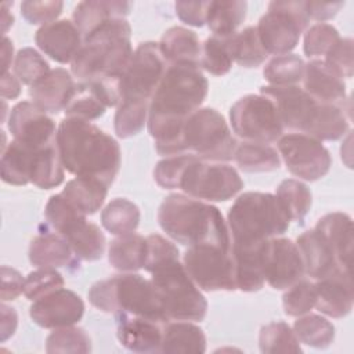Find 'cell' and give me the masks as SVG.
<instances>
[{
    "label": "cell",
    "instance_id": "obj_37",
    "mask_svg": "<svg viewBox=\"0 0 354 354\" xmlns=\"http://www.w3.org/2000/svg\"><path fill=\"white\" fill-rule=\"evenodd\" d=\"M65 167L62 165L58 145L53 144L37 149L30 169V183L41 189H51L62 184Z\"/></svg>",
    "mask_w": 354,
    "mask_h": 354
},
{
    "label": "cell",
    "instance_id": "obj_3",
    "mask_svg": "<svg viewBox=\"0 0 354 354\" xmlns=\"http://www.w3.org/2000/svg\"><path fill=\"white\" fill-rule=\"evenodd\" d=\"M158 223L166 235L180 245L231 248L230 228L221 212L205 201L170 194L159 206Z\"/></svg>",
    "mask_w": 354,
    "mask_h": 354
},
{
    "label": "cell",
    "instance_id": "obj_13",
    "mask_svg": "<svg viewBox=\"0 0 354 354\" xmlns=\"http://www.w3.org/2000/svg\"><path fill=\"white\" fill-rule=\"evenodd\" d=\"M167 62L163 58L159 44L144 41L137 46L126 68L119 75V86L123 100H147L155 93Z\"/></svg>",
    "mask_w": 354,
    "mask_h": 354
},
{
    "label": "cell",
    "instance_id": "obj_10",
    "mask_svg": "<svg viewBox=\"0 0 354 354\" xmlns=\"http://www.w3.org/2000/svg\"><path fill=\"white\" fill-rule=\"evenodd\" d=\"M232 131L242 141L271 144L283 136V124L274 102L263 94H248L230 108Z\"/></svg>",
    "mask_w": 354,
    "mask_h": 354
},
{
    "label": "cell",
    "instance_id": "obj_48",
    "mask_svg": "<svg viewBox=\"0 0 354 354\" xmlns=\"http://www.w3.org/2000/svg\"><path fill=\"white\" fill-rule=\"evenodd\" d=\"M12 71L21 83L32 86L43 76H46L51 69L48 62L37 50L32 47H24L15 54Z\"/></svg>",
    "mask_w": 354,
    "mask_h": 354
},
{
    "label": "cell",
    "instance_id": "obj_15",
    "mask_svg": "<svg viewBox=\"0 0 354 354\" xmlns=\"http://www.w3.org/2000/svg\"><path fill=\"white\" fill-rule=\"evenodd\" d=\"M260 94L268 97L279 115L285 129L306 134L317 115V102L303 87L299 86H263Z\"/></svg>",
    "mask_w": 354,
    "mask_h": 354
},
{
    "label": "cell",
    "instance_id": "obj_29",
    "mask_svg": "<svg viewBox=\"0 0 354 354\" xmlns=\"http://www.w3.org/2000/svg\"><path fill=\"white\" fill-rule=\"evenodd\" d=\"M159 50L167 64H198L202 44L198 35L184 26H171L160 37Z\"/></svg>",
    "mask_w": 354,
    "mask_h": 354
},
{
    "label": "cell",
    "instance_id": "obj_47",
    "mask_svg": "<svg viewBox=\"0 0 354 354\" xmlns=\"http://www.w3.org/2000/svg\"><path fill=\"white\" fill-rule=\"evenodd\" d=\"M46 351L87 354L91 351V339L83 328L75 325L55 328L46 339Z\"/></svg>",
    "mask_w": 354,
    "mask_h": 354
},
{
    "label": "cell",
    "instance_id": "obj_35",
    "mask_svg": "<svg viewBox=\"0 0 354 354\" xmlns=\"http://www.w3.org/2000/svg\"><path fill=\"white\" fill-rule=\"evenodd\" d=\"M246 11V1H209L206 10V25L212 30L213 36L227 37L235 33L245 21Z\"/></svg>",
    "mask_w": 354,
    "mask_h": 354
},
{
    "label": "cell",
    "instance_id": "obj_28",
    "mask_svg": "<svg viewBox=\"0 0 354 354\" xmlns=\"http://www.w3.org/2000/svg\"><path fill=\"white\" fill-rule=\"evenodd\" d=\"M131 10V3L129 1H102V0H88L80 1L73 10L72 21L80 30L82 36L86 37L100 25L108 19L122 17L124 18Z\"/></svg>",
    "mask_w": 354,
    "mask_h": 354
},
{
    "label": "cell",
    "instance_id": "obj_17",
    "mask_svg": "<svg viewBox=\"0 0 354 354\" xmlns=\"http://www.w3.org/2000/svg\"><path fill=\"white\" fill-rule=\"evenodd\" d=\"M266 282L275 290H285L304 278V266L297 245L282 236L268 239L264 260Z\"/></svg>",
    "mask_w": 354,
    "mask_h": 354
},
{
    "label": "cell",
    "instance_id": "obj_53",
    "mask_svg": "<svg viewBox=\"0 0 354 354\" xmlns=\"http://www.w3.org/2000/svg\"><path fill=\"white\" fill-rule=\"evenodd\" d=\"M65 279L55 268H39L28 274L24 283V295L35 301L59 288H64Z\"/></svg>",
    "mask_w": 354,
    "mask_h": 354
},
{
    "label": "cell",
    "instance_id": "obj_11",
    "mask_svg": "<svg viewBox=\"0 0 354 354\" xmlns=\"http://www.w3.org/2000/svg\"><path fill=\"white\" fill-rule=\"evenodd\" d=\"M183 264L195 282L205 292L236 290V267L231 248L217 245L189 246L183 254Z\"/></svg>",
    "mask_w": 354,
    "mask_h": 354
},
{
    "label": "cell",
    "instance_id": "obj_60",
    "mask_svg": "<svg viewBox=\"0 0 354 354\" xmlns=\"http://www.w3.org/2000/svg\"><path fill=\"white\" fill-rule=\"evenodd\" d=\"M1 313V326H0V340L4 343L7 339H10L18 326V314L14 307H10L6 304V301L0 306Z\"/></svg>",
    "mask_w": 354,
    "mask_h": 354
},
{
    "label": "cell",
    "instance_id": "obj_6",
    "mask_svg": "<svg viewBox=\"0 0 354 354\" xmlns=\"http://www.w3.org/2000/svg\"><path fill=\"white\" fill-rule=\"evenodd\" d=\"M231 243H250L283 235L289 217L277 195L249 191L239 195L227 214Z\"/></svg>",
    "mask_w": 354,
    "mask_h": 354
},
{
    "label": "cell",
    "instance_id": "obj_41",
    "mask_svg": "<svg viewBox=\"0 0 354 354\" xmlns=\"http://www.w3.org/2000/svg\"><path fill=\"white\" fill-rule=\"evenodd\" d=\"M277 198L285 209L290 221L303 223L311 209V191L300 180L286 178L277 188Z\"/></svg>",
    "mask_w": 354,
    "mask_h": 354
},
{
    "label": "cell",
    "instance_id": "obj_50",
    "mask_svg": "<svg viewBox=\"0 0 354 354\" xmlns=\"http://www.w3.org/2000/svg\"><path fill=\"white\" fill-rule=\"evenodd\" d=\"M315 285L310 279H300L286 289L282 296L283 311L289 317H300L315 307Z\"/></svg>",
    "mask_w": 354,
    "mask_h": 354
},
{
    "label": "cell",
    "instance_id": "obj_49",
    "mask_svg": "<svg viewBox=\"0 0 354 354\" xmlns=\"http://www.w3.org/2000/svg\"><path fill=\"white\" fill-rule=\"evenodd\" d=\"M232 62L223 37L210 36L203 41L199 57V66L202 69L210 75L223 76L231 71Z\"/></svg>",
    "mask_w": 354,
    "mask_h": 354
},
{
    "label": "cell",
    "instance_id": "obj_18",
    "mask_svg": "<svg viewBox=\"0 0 354 354\" xmlns=\"http://www.w3.org/2000/svg\"><path fill=\"white\" fill-rule=\"evenodd\" d=\"M84 314L82 297L71 289L59 288L37 300L29 308L33 322L41 328L55 329L77 324Z\"/></svg>",
    "mask_w": 354,
    "mask_h": 354
},
{
    "label": "cell",
    "instance_id": "obj_7",
    "mask_svg": "<svg viewBox=\"0 0 354 354\" xmlns=\"http://www.w3.org/2000/svg\"><path fill=\"white\" fill-rule=\"evenodd\" d=\"M169 321H202L207 301L180 259L166 261L149 272Z\"/></svg>",
    "mask_w": 354,
    "mask_h": 354
},
{
    "label": "cell",
    "instance_id": "obj_55",
    "mask_svg": "<svg viewBox=\"0 0 354 354\" xmlns=\"http://www.w3.org/2000/svg\"><path fill=\"white\" fill-rule=\"evenodd\" d=\"M145 238H147V257L144 264L145 271L151 272L152 270H155L156 267H159L166 261L180 259V252L171 241L166 239L159 234H151Z\"/></svg>",
    "mask_w": 354,
    "mask_h": 354
},
{
    "label": "cell",
    "instance_id": "obj_4",
    "mask_svg": "<svg viewBox=\"0 0 354 354\" xmlns=\"http://www.w3.org/2000/svg\"><path fill=\"white\" fill-rule=\"evenodd\" d=\"M133 51L131 26L127 19H108L83 37V44L71 62V73L79 82L119 76Z\"/></svg>",
    "mask_w": 354,
    "mask_h": 354
},
{
    "label": "cell",
    "instance_id": "obj_8",
    "mask_svg": "<svg viewBox=\"0 0 354 354\" xmlns=\"http://www.w3.org/2000/svg\"><path fill=\"white\" fill-rule=\"evenodd\" d=\"M185 153L207 162H228L234 159L238 141L224 116L214 108L194 111L183 126Z\"/></svg>",
    "mask_w": 354,
    "mask_h": 354
},
{
    "label": "cell",
    "instance_id": "obj_12",
    "mask_svg": "<svg viewBox=\"0 0 354 354\" xmlns=\"http://www.w3.org/2000/svg\"><path fill=\"white\" fill-rule=\"evenodd\" d=\"M242 188L243 181L232 166L199 158L187 166L178 187L185 195L205 202H225Z\"/></svg>",
    "mask_w": 354,
    "mask_h": 354
},
{
    "label": "cell",
    "instance_id": "obj_22",
    "mask_svg": "<svg viewBox=\"0 0 354 354\" xmlns=\"http://www.w3.org/2000/svg\"><path fill=\"white\" fill-rule=\"evenodd\" d=\"M315 285V307L330 318H343L353 310L354 293L351 271L339 270L329 277L318 279Z\"/></svg>",
    "mask_w": 354,
    "mask_h": 354
},
{
    "label": "cell",
    "instance_id": "obj_9",
    "mask_svg": "<svg viewBox=\"0 0 354 354\" xmlns=\"http://www.w3.org/2000/svg\"><path fill=\"white\" fill-rule=\"evenodd\" d=\"M310 18L306 1H271L256 26L267 54H289L307 29Z\"/></svg>",
    "mask_w": 354,
    "mask_h": 354
},
{
    "label": "cell",
    "instance_id": "obj_16",
    "mask_svg": "<svg viewBox=\"0 0 354 354\" xmlns=\"http://www.w3.org/2000/svg\"><path fill=\"white\" fill-rule=\"evenodd\" d=\"M8 130L12 140L36 151L57 144L55 122L30 101H21L12 106Z\"/></svg>",
    "mask_w": 354,
    "mask_h": 354
},
{
    "label": "cell",
    "instance_id": "obj_21",
    "mask_svg": "<svg viewBox=\"0 0 354 354\" xmlns=\"http://www.w3.org/2000/svg\"><path fill=\"white\" fill-rule=\"evenodd\" d=\"M303 90H306L317 102L339 106H348L346 83L333 72L324 59H310L304 66Z\"/></svg>",
    "mask_w": 354,
    "mask_h": 354
},
{
    "label": "cell",
    "instance_id": "obj_31",
    "mask_svg": "<svg viewBox=\"0 0 354 354\" xmlns=\"http://www.w3.org/2000/svg\"><path fill=\"white\" fill-rule=\"evenodd\" d=\"M147 257V238L138 234L119 235L108 248L109 264L123 272H134L144 268Z\"/></svg>",
    "mask_w": 354,
    "mask_h": 354
},
{
    "label": "cell",
    "instance_id": "obj_38",
    "mask_svg": "<svg viewBox=\"0 0 354 354\" xmlns=\"http://www.w3.org/2000/svg\"><path fill=\"white\" fill-rule=\"evenodd\" d=\"M65 238L79 260L95 261L104 254L105 235L97 224L87 221V218L69 231Z\"/></svg>",
    "mask_w": 354,
    "mask_h": 354
},
{
    "label": "cell",
    "instance_id": "obj_42",
    "mask_svg": "<svg viewBox=\"0 0 354 354\" xmlns=\"http://www.w3.org/2000/svg\"><path fill=\"white\" fill-rule=\"evenodd\" d=\"M149 101L147 100H123L118 106L113 118L115 133L119 138H130L138 134L148 122Z\"/></svg>",
    "mask_w": 354,
    "mask_h": 354
},
{
    "label": "cell",
    "instance_id": "obj_46",
    "mask_svg": "<svg viewBox=\"0 0 354 354\" xmlns=\"http://www.w3.org/2000/svg\"><path fill=\"white\" fill-rule=\"evenodd\" d=\"M44 216L55 232L65 236L77 224L86 220V214L77 210L62 194L51 195L46 203Z\"/></svg>",
    "mask_w": 354,
    "mask_h": 354
},
{
    "label": "cell",
    "instance_id": "obj_23",
    "mask_svg": "<svg viewBox=\"0 0 354 354\" xmlns=\"http://www.w3.org/2000/svg\"><path fill=\"white\" fill-rule=\"evenodd\" d=\"M75 87L73 75L64 68H55L30 86L29 97L41 111L58 113L65 109Z\"/></svg>",
    "mask_w": 354,
    "mask_h": 354
},
{
    "label": "cell",
    "instance_id": "obj_52",
    "mask_svg": "<svg viewBox=\"0 0 354 354\" xmlns=\"http://www.w3.org/2000/svg\"><path fill=\"white\" fill-rule=\"evenodd\" d=\"M340 39L337 29L326 22H318L306 30L303 51L308 58L318 59Z\"/></svg>",
    "mask_w": 354,
    "mask_h": 354
},
{
    "label": "cell",
    "instance_id": "obj_62",
    "mask_svg": "<svg viewBox=\"0 0 354 354\" xmlns=\"http://www.w3.org/2000/svg\"><path fill=\"white\" fill-rule=\"evenodd\" d=\"M12 58H15L14 57V44H12L11 39H8L4 35L3 36V41H1V68H3L1 73L10 72V66H11Z\"/></svg>",
    "mask_w": 354,
    "mask_h": 354
},
{
    "label": "cell",
    "instance_id": "obj_40",
    "mask_svg": "<svg viewBox=\"0 0 354 354\" xmlns=\"http://www.w3.org/2000/svg\"><path fill=\"white\" fill-rule=\"evenodd\" d=\"M293 332L300 343L314 348H326L335 340L333 324L318 314L300 315L293 324Z\"/></svg>",
    "mask_w": 354,
    "mask_h": 354
},
{
    "label": "cell",
    "instance_id": "obj_2",
    "mask_svg": "<svg viewBox=\"0 0 354 354\" xmlns=\"http://www.w3.org/2000/svg\"><path fill=\"white\" fill-rule=\"evenodd\" d=\"M57 145L66 171L76 177L115 181L122 162L118 141L88 120L65 118L58 124Z\"/></svg>",
    "mask_w": 354,
    "mask_h": 354
},
{
    "label": "cell",
    "instance_id": "obj_14",
    "mask_svg": "<svg viewBox=\"0 0 354 354\" xmlns=\"http://www.w3.org/2000/svg\"><path fill=\"white\" fill-rule=\"evenodd\" d=\"M277 147L289 173L301 180L317 181L330 170L332 156L328 148L310 136L288 133L277 141Z\"/></svg>",
    "mask_w": 354,
    "mask_h": 354
},
{
    "label": "cell",
    "instance_id": "obj_44",
    "mask_svg": "<svg viewBox=\"0 0 354 354\" xmlns=\"http://www.w3.org/2000/svg\"><path fill=\"white\" fill-rule=\"evenodd\" d=\"M261 353H301V346L293 329L283 321H274L261 326L259 333Z\"/></svg>",
    "mask_w": 354,
    "mask_h": 354
},
{
    "label": "cell",
    "instance_id": "obj_5",
    "mask_svg": "<svg viewBox=\"0 0 354 354\" xmlns=\"http://www.w3.org/2000/svg\"><path fill=\"white\" fill-rule=\"evenodd\" d=\"M88 301L104 313H127L162 324L169 322L151 279L126 272L97 281L87 293Z\"/></svg>",
    "mask_w": 354,
    "mask_h": 354
},
{
    "label": "cell",
    "instance_id": "obj_32",
    "mask_svg": "<svg viewBox=\"0 0 354 354\" xmlns=\"http://www.w3.org/2000/svg\"><path fill=\"white\" fill-rule=\"evenodd\" d=\"M61 194L83 214L91 216L102 207L108 185L97 178L76 177L66 183Z\"/></svg>",
    "mask_w": 354,
    "mask_h": 354
},
{
    "label": "cell",
    "instance_id": "obj_45",
    "mask_svg": "<svg viewBox=\"0 0 354 354\" xmlns=\"http://www.w3.org/2000/svg\"><path fill=\"white\" fill-rule=\"evenodd\" d=\"M306 62L297 54H282L271 58L264 69L263 76L270 86H295L301 82Z\"/></svg>",
    "mask_w": 354,
    "mask_h": 354
},
{
    "label": "cell",
    "instance_id": "obj_36",
    "mask_svg": "<svg viewBox=\"0 0 354 354\" xmlns=\"http://www.w3.org/2000/svg\"><path fill=\"white\" fill-rule=\"evenodd\" d=\"M234 160L242 171L246 173H268L278 170L281 156L270 144L241 141L234 153Z\"/></svg>",
    "mask_w": 354,
    "mask_h": 354
},
{
    "label": "cell",
    "instance_id": "obj_26",
    "mask_svg": "<svg viewBox=\"0 0 354 354\" xmlns=\"http://www.w3.org/2000/svg\"><path fill=\"white\" fill-rule=\"evenodd\" d=\"M314 228L318 230L330 245L337 266L342 270L351 271L354 243V230L351 217L342 212H332L322 216L317 221Z\"/></svg>",
    "mask_w": 354,
    "mask_h": 354
},
{
    "label": "cell",
    "instance_id": "obj_63",
    "mask_svg": "<svg viewBox=\"0 0 354 354\" xmlns=\"http://www.w3.org/2000/svg\"><path fill=\"white\" fill-rule=\"evenodd\" d=\"M10 6V3H3L1 4V30L3 35L8 30V28L12 26L14 24V15L10 12V10L7 8Z\"/></svg>",
    "mask_w": 354,
    "mask_h": 354
},
{
    "label": "cell",
    "instance_id": "obj_20",
    "mask_svg": "<svg viewBox=\"0 0 354 354\" xmlns=\"http://www.w3.org/2000/svg\"><path fill=\"white\" fill-rule=\"evenodd\" d=\"M115 315L116 336L123 347L134 353H160L165 324L127 313Z\"/></svg>",
    "mask_w": 354,
    "mask_h": 354
},
{
    "label": "cell",
    "instance_id": "obj_57",
    "mask_svg": "<svg viewBox=\"0 0 354 354\" xmlns=\"http://www.w3.org/2000/svg\"><path fill=\"white\" fill-rule=\"evenodd\" d=\"M209 1H176L174 10L181 22L201 28L206 24V10Z\"/></svg>",
    "mask_w": 354,
    "mask_h": 354
},
{
    "label": "cell",
    "instance_id": "obj_19",
    "mask_svg": "<svg viewBox=\"0 0 354 354\" xmlns=\"http://www.w3.org/2000/svg\"><path fill=\"white\" fill-rule=\"evenodd\" d=\"M37 47L59 64H71L83 44V36L73 21L59 19L43 25L35 35Z\"/></svg>",
    "mask_w": 354,
    "mask_h": 354
},
{
    "label": "cell",
    "instance_id": "obj_33",
    "mask_svg": "<svg viewBox=\"0 0 354 354\" xmlns=\"http://www.w3.org/2000/svg\"><path fill=\"white\" fill-rule=\"evenodd\" d=\"M223 39L232 61L243 68H257L268 57L259 39L256 26H246Z\"/></svg>",
    "mask_w": 354,
    "mask_h": 354
},
{
    "label": "cell",
    "instance_id": "obj_56",
    "mask_svg": "<svg viewBox=\"0 0 354 354\" xmlns=\"http://www.w3.org/2000/svg\"><path fill=\"white\" fill-rule=\"evenodd\" d=\"M64 8V3L59 0H26L21 3V14L32 25H47L57 21Z\"/></svg>",
    "mask_w": 354,
    "mask_h": 354
},
{
    "label": "cell",
    "instance_id": "obj_54",
    "mask_svg": "<svg viewBox=\"0 0 354 354\" xmlns=\"http://www.w3.org/2000/svg\"><path fill=\"white\" fill-rule=\"evenodd\" d=\"M324 62L340 77H351L354 73L353 39L340 37L325 54Z\"/></svg>",
    "mask_w": 354,
    "mask_h": 354
},
{
    "label": "cell",
    "instance_id": "obj_34",
    "mask_svg": "<svg viewBox=\"0 0 354 354\" xmlns=\"http://www.w3.org/2000/svg\"><path fill=\"white\" fill-rule=\"evenodd\" d=\"M35 152L36 149H32L15 140L10 141L1 151V180L11 185H26L30 183V169Z\"/></svg>",
    "mask_w": 354,
    "mask_h": 354
},
{
    "label": "cell",
    "instance_id": "obj_51",
    "mask_svg": "<svg viewBox=\"0 0 354 354\" xmlns=\"http://www.w3.org/2000/svg\"><path fill=\"white\" fill-rule=\"evenodd\" d=\"M196 156L192 153H181L166 156L159 160L153 169V180L163 189H176L180 187V180L187 166Z\"/></svg>",
    "mask_w": 354,
    "mask_h": 354
},
{
    "label": "cell",
    "instance_id": "obj_58",
    "mask_svg": "<svg viewBox=\"0 0 354 354\" xmlns=\"http://www.w3.org/2000/svg\"><path fill=\"white\" fill-rule=\"evenodd\" d=\"M24 283L25 278L18 270L8 266H1V301L15 300L21 293H24Z\"/></svg>",
    "mask_w": 354,
    "mask_h": 354
},
{
    "label": "cell",
    "instance_id": "obj_1",
    "mask_svg": "<svg viewBox=\"0 0 354 354\" xmlns=\"http://www.w3.org/2000/svg\"><path fill=\"white\" fill-rule=\"evenodd\" d=\"M209 82L198 64H169L149 100L148 131L159 155L184 153L183 126L203 104Z\"/></svg>",
    "mask_w": 354,
    "mask_h": 354
},
{
    "label": "cell",
    "instance_id": "obj_43",
    "mask_svg": "<svg viewBox=\"0 0 354 354\" xmlns=\"http://www.w3.org/2000/svg\"><path fill=\"white\" fill-rule=\"evenodd\" d=\"M106 106L94 91L90 82H77L76 87L64 109L66 118H76L83 120H94L101 118Z\"/></svg>",
    "mask_w": 354,
    "mask_h": 354
},
{
    "label": "cell",
    "instance_id": "obj_30",
    "mask_svg": "<svg viewBox=\"0 0 354 354\" xmlns=\"http://www.w3.org/2000/svg\"><path fill=\"white\" fill-rule=\"evenodd\" d=\"M206 351L203 330L191 321L166 322L162 332L160 353H195Z\"/></svg>",
    "mask_w": 354,
    "mask_h": 354
},
{
    "label": "cell",
    "instance_id": "obj_59",
    "mask_svg": "<svg viewBox=\"0 0 354 354\" xmlns=\"http://www.w3.org/2000/svg\"><path fill=\"white\" fill-rule=\"evenodd\" d=\"M344 7V1L337 3H319V1H306V10L310 19L325 22L337 15V12Z\"/></svg>",
    "mask_w": 354,
    "mask_h": 354
},
{
    "label": "cell",
    "instance_id": "obj_27",
    "mask_svg": "<svg viewBox=\"0 0 354 354\" xmlns=\"http://www.w3.org/2000/svg\"><path fill=\"white\" fill-rule=\"evenodd\" d=\"M29 261L37 268H66L79 263L66 238L50 231L40 232L30 241Z\"/></svg>",
    "mask_w": 354,
    "mask_h": 354
},
{
    "label": "cell",
    "instance_id": "obj_61",
    "mask_svg": "<svg viewBox=\"0 0 354 354\" xmlns=\"http://www.w3.org/2000/svg\"><path fill=\"white\" fill-rule=\"evenodd\" d=\"M0 94L3 100H15L21 94V82L14 73H1Z\"/></svg>",
    "mask_w": 354,
    "mask_h": 354
},
{
    "label": "cell",
    "instance_id": "obj_24",
    "mask_svg": "<svg viewBox=\"0 0 354 354\" xmlns=\"http://www.w3.org/2000/svg\"><path fill=\"white\" fill-rule=\"evenodd\" d=\"M267 242L231 243L232 256L236 267V286L239 290L252 293L260 290L264 283V260Z\"/></svg>",
    "mask_w": 354,
    "mask_h": 354
},
{
    "label": "cell",
    "instance_id": "obj_25",
    "mask_svg": "<svg viewBox=\"0 0 354 354\" xmlns=\"http://www.w3.org/2000/svg\"><path fill=\"white\" fill-rule=\"evenodd\" d=\"M296 245L303 260L304 274L311 279L318 281L342 270L337 266L330 245L318 230L311 228L304 231L299 235Z\"/></svg>",
    "mask_w": 354,
    "mask_h": 354
},
{
    "label": "cell",
    "instance_id": "obj_39",
    "mask_svg": "<svg viewBox=\"0 0 354 354\" xmlns=\"http://www.w3.org/2000/svg\"><path fill=\"white\" fill-rule=\"evenodd\" d=\"M141 213L136 203L126 198L112 199L101 212L102 227L113 235H126L137 230Z\"/></svg>",
    "mask_w": 354,
    "mask_h": 354
}]
</instances>
